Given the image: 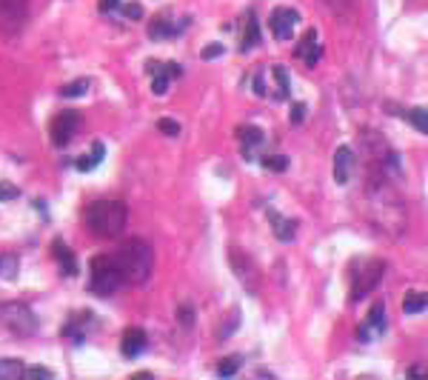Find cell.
Instances as JSON below:
<instances>
[{
    "mask_svg": "<svg viewBox=\"0 0 428 380\" xmlns=\"http://www.w3.org/2000/svg\"><path fill=\"white\" fill-rule=\"evenodd\" d=\"M23 374H26V366L20 360L15 358L0 360V380H23Z\"/></svg>",
    "mask_w": 428,
    "mask_h": 380,
    "instance_id": "obj_20",
    "label": "cell"
},
{
    "mask_svg": "<svg viewBox=\"0 0 428 380\" xmlns=\"http://www.w3.org/2000/svg\"><path fill=\"white\" fill-rule=\"evenodd\" d=\"M237 326H240V312L234 309V312H229V320H226V326H223V332H220V341H229V334H232Z\"/></svg>",
    "mask_w": 428,
    "mask_h": 380,
    "instance_id": "obj_33",
    "label": "cell"
},
{
    "mask_svg": "<svg viewBox=\"0 0 428 380\" xmlns=\"http://www.w3.org/2000/svg\"><path fill=\"white\" fill-rule=\"evenodd\" d=\"M408 377H422V369H420V366H411V369H408Z\"/></svg>",
    "mask_w": 428,
    "mask_h": 380,
    "instance_id": "obj_39",
    "label": "cell"
},
{
    "mask_svg": "<svg viewBox=\"0 0 428 380\" xmlns=\"http://www.w3.org/2000/svg\"><path fill=\"white\" fill-rule=\"evenodd\" d=\"M20 272V258L18 255H0V280H15Z\"/></svg>",
    "mask_w": 428,
    "mask_h": 380,
    "instance_id": "obj_21",
    "label": "cell"
},
{
    "mask_svg": "<svg viewBox=\"0 0 428 380\" xmlns=\"http://www.w3.org/2000/svg\"><path fill=\"white\" fill-rule=\"evenodd\" d=\"M103 155H106V146H103V143H95L89 160H77V169H80V172H89L92 166H98V163L103 160Z\"/></svg>",
    "mask_w": 428,
    "mask_h": 380,
    "instance_id": "obj_26",
    "label": "cell"
},
{
    "mask_svg": "<svg viewBox=\"0 0 428 380\" xmlns=\"http://www.w3.org/2000/svg\"><path fill=\"white\" fill-rule=\"evenodd\" d=\"M306 114H309V106H306V103H291V114H288V120H291L294 126L303 123Z\"/></svg>",
    "mask_w": 428,
    "mask_h": 380,
    "instance_id": "obj_32",
    "label": "cell"
},
{
    "mask_svg": "<svg viewBox=\"0 0 428 380\" xmlns=\"http://www.w3.org/2000/svg\"><path fill=\"white\" fill-rule=\"evenodd\" d=\"M354 169H357V155L352 146H340L334 152V181L340 186H346L354 178Z\"/></svg>",
    "mask_w": 428,
    "mask_h": 380,
    "instance_id": "obj_12",
    "label": "cell"
},
{
    "mask_svg": "<svg viewBox=\"0 0 428 380\" xmlns=\"http://www.w3.org/2000/svg\"><path fill=\"white\" fill-rule=\"evenodd\" d=\"M157 129H160L166 138H178V135H180V123L171 120V117H160V120H157Z\"/></svg>",
    "mask_w": 428,
    "mask_h": 380,
    "instance_id": "obj_28",
    "label": "cell"
},
{
    "mask_svg": "<svg viewBox=\"0 0 428 380\" xmlns=\"http://www.w3.org/2000/svg\"><path fill=\"white\" fill-rule=\"evenodd\" d=\"M80 123H83V117H80L77 109H66V112L55 114L52 123H49V140H52V146L66 149L74 140V135L80 132Z\"/></svg>",
    "mask_w": 428,
    "mask_h": 380,
    "instance_id": "obj_7",
    "label": "cell"
},
{
    "mask_svg": "<svg viewBox=\"0 0 428 380\" xmlns=\"http://www.w3.org/2000/svg\"><path fill=\"white\" fill-rule=\"evenodd\" d=\"M254 46H260V23H257L254 12H246V26H243V44H240V52H251Z\"/></svg>",
    "mask_w": 428,
    "mask_h": 380,
    "instance_id": "obj_18",
    "label": "cell"
},
{
    "mask_svg": "<svg viewBox=\"0 0 428 380\" xmlns=\"http://www.w3.org/2000/svg\"><path fill=\"white\" fill-rule=\"evenodd\" d=\"M300 23V12L297 9H288V6H277L269 18V26H272V34L277 40H291L294 34V26Z\"/></svg>",
    "mask_w": 428,
    "mask_h": 380,
    "instance_id": "obj_11",
    "label": "cell"
},
{
    "mask_svg": "<svg viewBox=\"0 0 428 380\" xmlns=\"http://www.w3.org/2000/svg\"><path fill=\"white\" fill-rule=\"evenodd\" d=\"M269 218L274 221V235L280 237V240H294V232H297V221H283V218H277L274 212H269Z\"/></svg>",
    "mask_w": 428,
    "mask_h": 380,
    "instance_id": "obj_23",
    "label": "cell"
},
{
    "mask_svg": "<svg viewBox=\"0 0 428 380\" xmlns=\"http://www.w3.org/2000/svg\"><path fill=\"white\" fill-rule=\"evenodd\" d=\"M223 52H226V49H223L220 44H214V46H206V49L200 52V58H203V60H211V58H220Z\"/></svg>",
    "mask_w": 428,
    "mask_h": 380,
    "instance_id": "obj_37",
    "label": "cell"
},
{
    "mask_svg": "<svg viewBox=\"0 0 428 380\" xmlns=\"http://www.w3.org/2000/svg\"><path fill=\"white\" fill-rule=\"evenodd\" d=\"M297 58H303V63L309 69H314L323 58V46H320V40H317V29H309L303 34V40H300V46H297Z\"/></svg>",
    "mask_w": 428,
    "mask_h": 380,
    "instance_id": "obj_14",
    "label": "cell"
},
{
    "mask_svg": "<svg viewBox=\"0 0 428 380\" xmlns=\"http://www.w3.org/2000/svg\"><path fill=\"white\" fill-rule=\"evenodd\" d=\"M0 323H4L15 337H32L40 329V320H37L34 309L29 303H20V301L0 303Z\"/></svg>",
    "mask_w": 428,
    "mask_h": 380,
    "instance_id": "obj_6",
    "label": "cell"
},
{
    "mask_svg": "<svg viewBox=\"0 0 428 380\" xmlns=\"http://www.w3.org/2000/svg\"><path fill=\"white\" fill-rule=\"evenodd\" d=\"M269 169H274V172H283V169H288V157L286 155H272V157H266L263 160Z\"/></svg>",
    "mask_w": 428,
    "mask_h": 380,
    "instance_id": "obj_34",
    "label": "cell"
},
{
    "mask_svg": "<svg viewBox=\"0 0 428 380\" xmlns=\"http://www.w3.org/2000/svg\"><path fill=\"white\" fill-rule=\"evenodd\" d=\"M117 12L126 15V18H132V20H140L143 18V6L140 4H117Z\"/></svg>",
    "mask_w": 428,
    "mask_h": 380,
    "instance_id": "obj_30",
    "label": "cell"
},
{
    "mask_svg": "<svg viewBox=\"0 0 428 380\" xmlns=\"http://www.w3.org/2000/svg\"><path fill=\"white\" fill-rule=\"evenodd\" d=\"M323 4H328L334 12H340V15H349V9L357 4V0H323Z\"/></svg>",
    "mask_w": 428,
    "mask_h": 380,
    "instance_id": "obj_35",
    "label": "cell"
},
{
    "mask_svg": "<svg viewBox=\"0 0 428 380\" xmlns=\"http://www.w3.org/2000/svg\"><path fill=\"white\" fill-rule=\"evenodd\" d=\"M20 197V189L9 181H0V203H9V200H18Z\"/></svg>",
    "mask_w": 428,
    "mask_h": 380,
    "instance_id": "obj_29",
    "label": "cell"
},
{
    "mask_svg": "<svg viewBox=\"0 0 428 380\" xmlns=\"http://www.w3.org/2000/svg\"><path fill=\"white\" fill-rule=\"evenodd\" d=\"M86 92H89V77H77L60 89V98H83Z\"/></svg>",
    "mask_w": 428,
    "mask_h": 380,
    "instance_id": "obj_25",
    "label": "cell"
},
{
    "mask_svg": "<svg viewBox=\"0 0 428 380\" xmlns=\"http://www.w3.org/2000/svg\"><path fill=\"white\" fill-rule=\"evenodd\" d=\"M274 80H277V92H274V98H277V100H288V98H291V77H288V69H286V66H277V69H274Z\"/></svg>",
    "mask_w": 428,
    "mask_h": 380,
    "instance_id": "obj_22",
    "label": "cell"
},
{
    "mask_svg": "<svg viewBox=\"0 0 428 380\" xmlns=\"http://www.w3.org/2000/svg\"><path fill=\"white\" fill-rule=\"evenodd\" d=\"M189 23H192L189 15H183V18L175 23V18H171V15L160 12V15H154L152 23H149V37H152V40H171V37L183 34V29H186Z\"/></svg>",
    "mask_w": 428,
    "mask_h": 380,
    "instance_id": "obj_10",
    "label": "cell"
},
{
    "mask_svg": "<svg viewBox=\"0 0 428 380\" xmlns=\"http://www.w3.org/2000/svg\"><path fill=\"white\" fill-rule=\"evenodd\" d=\"M366 203H368V221L374 229H380L389 237H400L408 226V212L403 195L394 189V181L385 178L382 172L368 169V183H366Z\"/></svg>",
    "mask_w": 428,
    "mask_h": 380,
    "instance_id": "obj_1",
    "label": "cell"
},
{
    "mask_svg": "<svg viewBox=\"0 0 428 380\" xmlns=\"http://www.w3.org/2000/svg\"><path fill=\"white\" fill-rule=\"evenodd\" d=\"M406 117H408V123L414 126V129H417L420 135H428V112H425V106H414V109H408Z\"/></svg>",
    "mask_w": 428,
    "mask_h": 380,
    "instance_id": "obj_24",
    "label": "cell"
},
{
    "mask_svg": "<svg viewBox=\"0 0 428 380\" xmlns=\"http://www.w3.org/2000/svg\"><path fill=\"white\" fill-rule=\"evenodd\" d=\"M29 20V0H0V34L15 37Z\"/></svg>",
    "mask_w": 428,
    "mask_h": 380,
    "instance_id": "obj_8",
    "label": "cell"
},
{
    "mask_svg": "<svg viewBox=\"0 0 428 380\" xmlns=\"http://www.w3.org/2000/svg\"><path fill=\"white\" fill-rule=\"evenodd\" d=\"M240 363H243V360H240L237 355L223 358V360L218 363V374H220V377H232V374H237V372H240Z\"/></svg>",
    "mask_w": 428,
    "mask_h": 380,
    "instance_id": "obj_27",
    "label": "cell"
},
{
    "mask_svg": "<svg viewBox=\"0 0 428 380\" xmlns=\"http://www.w3.org/2000/svg\"><path fill=\"white\" fill-rule=\"evenodd\" d=\"M123 286V275L114 263L112 255H98L89 263V291L95 298H112V294Z\"/></svg>",
    "mask_w": 428,
    "mask_h": 380,
    "instance_id": "obj_5",
    "label": "cell"
},
{
    "mask_svg": "<svg viewBox=\"0 0 428 380\" xmlns=\"http://www.w3.org/2000/svg\"><path fill=\"white\" fill-rule=\"evenodd\" d=\"M23 377H26V380H52L55 372H52V369H40V366H29Z\"/></svg>",
    "mask_w": 428,
    "mask_h": 380,
    "instance_id": "obj_31",
    "label": "cell"
},
{
    "mask_svg": "<svg viewBox=\"0 0 428 380\" xmlns=\"http://www.w3.org/2000/svg\"><path fill=\"white\" fill-rule=\"evenodd\" d=\"M425 306H428L425 291H408L406 301H403V312H406V315H422Z\"/></svg>",
    "mask_w": 428,
    "mask_h": 380,
    "instance_id": "obj_19",
    "label": "cell"
},
{
    "mask_svg": "<svg viewBox=\"0 0 428 380\" xmlns=\"http://www.w3.org/2000/svg\"><path fill=\"white\" fill-rule=\"evenodd\" d=\"M126 221H128V209L120 197H98L89 200L83 209L86 232L100 240H117L126 232Z\"/></svg>",
    "mask_w": 428,
    "mask_h": 380,
    "instance_id": "obj_2",
    "label": "cell"
},
{
    "mask_svg": "<svg viewBox=\"0 0 428 380\" xmlns=\"http://www.w3.org/2000/svg\"><path fill=\"white\" fill-rule=\"evenodd\" d=\"M52 255H55V261H58L63 277H74V275H77V258H74V251H72L60 237L52 243Z\"/></svg>",
    "mask_w": 428,
    "mask_h": 380,
    "instance_id": "obj_16",
    "label": "cell"
},
{
    "mask_svg": "<svg viewBox=\"0 0 428 380\" xmlns=\"http://www.w3.org/2000/svg\"><path fill=\"white\" fill-rule=\"evenodd\" d=\"M385 275V261L380 258H357L352 261V269H349V283H352V301H366L368 294L380 286Z\"/></svg>",
    "mask_w": 428,
    "mask_h": 380,
    "instance_id": "obj_4",
    "label": "cell"
},
{
    "mask_svg": "<svg viewBox=\"0 0 428 380\" xmlns=\"http://www.w3.org/2000/svg\"><path fill=\"white\" fill-rule=\"evenodd\" d=\"M112 258L123 275V283H128V286H143L154 272V249L143 237L123 240Z\"/></svg>",
    "mask_w": 428,
    "mask_h": 380,
    "instance_id": "obj_3",
    "label": "cell"
},
{
    "mask_svg": "<svg viewBox=\"0 0 428 380\" xmlns=\"http://www.w3.org/2000/svg\"><path fill=\"white\" fill-rule=\"evenodd\" d=\"M229 261H232V269H234L237 280L246 286V291H248V294H257V289H260V272H257L254 261L246 255L243 249H237V246H232Z\"/></svg>",
    "mask_w": 428,
    "mask_h": 380,
    "instance_id": "obj_9",
    "label": "cell"
},
{
    "mask_svg": "<svg viewBox=\"0 0 428 380\" xmlns=\"http://www.w3.org/2000/svg\"><path fill=\"white\" fill-rule=\"evenodd\" d=\"M178 317H180V323H183V326H194V306L183 303V306L178 309Z\"/></svg>",
    "mask_w": 428,
    "mask_h": 380,
    "instance_id": "obj_36",
    "label": "cell"
},
{
    "mask_svg": "<svg viewBox=\"0 0 428 380\" xmlns=\"http://www.w3.org/2000/svg\"><path fill=\"white\" fill-rule=\"evenodd\" d=\"M382 332H385V303H374L368 312V320L357 329V337H360V343H371Z\"/></svg>",
    "mask_w": 428,
    "mask_h": 380,
    "instance_id": "obj_13",
    "label": "cell"
},
{
    "mask_svg": "<svg viewBox=\"0 0 428 380\" xmlns=\"http://www.w3.org/2000/svg\"><path fill=\"white\" fill-rule=\"evenodd\" d=\"M254 92L260 95V98L266 95V83H263V74H257V77H254Z\"/></svg>",
    "mask_w": 428,
    "mask_h": 380,
    "instance_id": "obj_38",
    "label": "cell"
},
{
    "mask_svg": "<svg viewBox=\"0 0 428 380\" xmlns=\"http://www.w3.org/2000/svg\"><path fill=\"white\" fill-rule=\"evenodd\" d=\"M146 346H149V337H146V332L138 329V326L126 329L123 337H120V352H123V358H138V355H143Z\"/></svg>",
    "mask_w": 428,
    "mask_h": 380,
    "instance_id": "obj_15",
    "label": "cell"
},
{
    "mask_svg": "<svg viewBox=\"0 0 428 380\" xmlns=\"http://www.w3.org/2000/svg\"><path fill=\"white\" fill-rule=\"evenodd\" d=\"M237 140H240V146H243V157L251 160V157H254L251 152H254L257 146H263L266 135H263L260 126H240V129H237Z\"/></svg>",
    "mask_w": 428,
    "mask_h": 380,
    "instance_id": "obj_17",
    "label": "cell"
}]
</instances>
